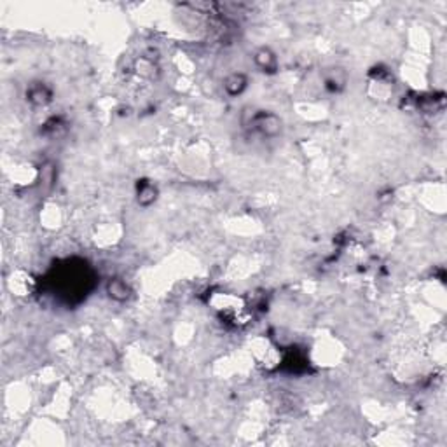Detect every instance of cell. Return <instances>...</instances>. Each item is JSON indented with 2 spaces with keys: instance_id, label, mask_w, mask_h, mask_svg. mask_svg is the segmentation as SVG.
<instances>
[{
  "instance_id": "6da1fadb",
  "label": "cell",
  "mask_w": 447,
  "mask_h": 447,
  "mask_svg": "<svg viewBox=\"0 0 447 447\" xmlns=\"http://www.w3.org/2000/svg\"><path fill=\"white\" fill-rule=\"evenodd\" d=\"M245 84H246V80L243 75H233L226 80V89L231 93V95H238V93L243 91Z\"/></svg>"
},
{
  "instance_id": "7a4b0ae2",
  "label": "cell",
  "mask_w": 447,
  "mask_h": 447,
  "mask_svg": "<svg viewBox=\"0 0 447 447\" xmlns=\"http://www.w3.org/2000/svg\"><path fill=\"white\" fill-rule=\"evenodd\" d=\"M108 292H110V295L114 299H119V301H123V299L128 297V287L124 285L121 279H114V281H110V285H108Z\"/></svg>"
},
{
  "instance_id": "3957f363",
  "label": "cell",
  "mask_w": 447,
  "mask_h": 447,
  "mask_svg": "<svg viewBox=\"0 0 447 447\" xmlns=\"http://www.w3.org/2000/svg\"><path fill=\"white\" fill-rule=\"evenodd\" d=\"M145 198H149V201H152L154 198H156V191H154L152 187H147V189H143V191L140 192V203H143L145 205Z\"/></svg>"
}]
</instances>
